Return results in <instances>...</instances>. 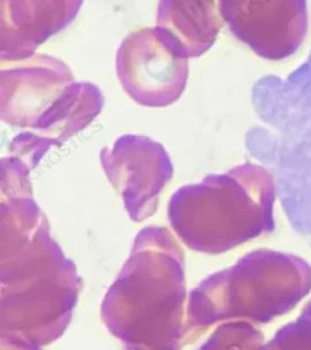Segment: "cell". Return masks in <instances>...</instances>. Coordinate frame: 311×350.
Masks as SVG:
<instances>
[{"instance_id": "cell-1", "label": "cell", "mask_w": 311, "mask_h": 350, "mask_svg": "<svg viewBox=\"0 0 311 350\" xmlns=\"http://www.w3.org/2000/svg\"><path fill=\"white\" fill-rule=\"evenodd\" d=\"M29 172L14 157L1 160V350H42L60 338L81 288L75 265L33 200Z\"/></svg>"}, {"instance_id": "cell-2", "label": "cell", "mask_w": 311, "mask_h": 350, "mask_svg": "<svg viewBox=\"0 0 311 350\" xmlns=\"http://www.w3.org/2000/svg\"><path fill=\"white\" fill-rule=\"evenodd\" d=\"M185 257L172 233L144 228L103 298L101 318L125 350H180L185 337Z\"/></svg>"}, {"instance_id": "cell-3", "label": "cell", "mask_w": 311, "mask_h": 350, "mask_svg": "<svg viewBox=\"0 0 311 350\" xmlns=\"http://www.w3.org/2000/svg\"><path fill=\"white\" fill-rule=\"evenodd\" d=\"M275 185L262 166L210 175L173 194L168 218L188 249L221 254L275 228Z\"/></svg>"}, {"instance_id": "cell-4", "label": "cell", "mask_w": 311, "mask_h": 350, "mask_svg": "<svg viewBox=\"0 0 311 350\" xmlns=\"http://www.w3.org/2000/svg\"><path fill=\"white\" fill-rule=\"evenodd\" d=\"M311 290V268L297 256L258 250L208 276L188 306L185 334L220 321L266 324L288 313Z\"/></svg>"}, {"instance_id": "cell-5", "label": "cell", "mask_w": 311, "mask_h": 350, "mask_svg": "<svg viewBox=\"0 0 311 350\" xmlns=\"http://www.w3.org/2000/svg\"><path fill=\"white\" fill-rule=\"evenodd\" d=\"M124 91L145 107H166L183 95L188 59L180 56L155 28H141L124 39L116 57Z\"/></svg>"}, {"instance_id": "cell-6", "label": "cell", "mask_w": 311, "mask_h": 350, "mask_svg": "<svg viewBox=\"0 0 311 350\" xmlns=\"http://www.w3.org/2000/svg\"><path fill=\"white\" fill-rule=\"evenodd\" d=\"M102 169L119 191L129 217L141 222L155 213L162 189L173 176L172 161L162 144L125 135L100 154Z\"/></svg>"}, {"instance_id": "cell-7", "label": "cell", "mask_w": 311, "mask_h": 350, "mask_svg": "<svg viewBox=\"0 0 311 350\" xmlns=\"http://www.w3.org/2000/svg\"><path fill=\"white\" fill-rule=\"evenodd\" d=\"M231 33L270 61L297 53L308 32L306 0H219Z\"/></svg>"}, {"instance_id": "cell-8", "label": "cell", "mask_w": 311, "mask_h": 350, "mask_svg": "<svg viewBox=\"0 0 311 350\" xmlns=\"http://www.w3.org/2000/svg\"><path fill=\"white\" fill-rule=\"evenodd\" d=\"M0 116L11 126L34 129L73 83L67 64L48 55L1 62Z\"/></svg>"}, {"instance_id": "cell-9", "label": "cell", "mask_w": 311, "mask_h": 350, "mask_svg": "<svg viewBox=\"0 0 311 350\" xmlns=\"http://www.w3.org/2000/svg\"><path fill=\"white\" fill-rule=\"evenodd\" d=\"M83 0H0V59L36 55L42 44L75 20Z\"/></svg>"}, {"instance_id": "cell-10", "label": "cell", "mask_w": 311, "mask_h": 350, "mask_svg": "<svg viewBox=\"0 0 311 350\" xmlns=\"http://www.w3.org/2000/svg\"><path fill=\"white\" fill-rule=\"evenodd\" d=\"M103 107L101 91L92 83H73L32 131L11 142L14 157L34 167L44 154L88 126Z\"/></svg>"}, {"instance_id": "cell-11", "label": "cell", "mask_w": 311, "mask_h": 350, "mask_svg": "<svg viewBox=\"0 0 311 350\" xmlns=\"http://www.w3.org/2000/svg\"><path fill=\"white\" fill-rule=\"evenodd\" d=\"M224 23L219 0H160L156 29L188 59L214 45Z\"/></svg>"}, {"instance_id": "cell-12", "label": "cell", "mask_w": 311, "mask_h": 350, "mask_svg": "<svg viewBox=\"0 0 311 350\" xmlns=\"http://www.w3.org/2000/svg\"><path fill=\"white\" fill-rule=\"evenodd\" d=\"M263 336L247 321H226L199 350H258Z\"/></svg>"}, {"instance_id": "cell-13", "label": "cell", "mask_w": 311, "mask_h": 350, "mask_svg": "<svg viewBox=\"0 0 311 350\" xmlns=\"http://www.w3.org/2000/svg\"><path fill=\"white\" fill-rule=\"evenodd\" d=\"M258 350H311V338L295 321L286 325L273 340Z\"/></svg>"}]
</instances>
